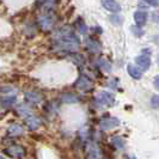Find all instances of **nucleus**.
Returning <instances> with one entry per match:
<instances>
[{"label":"nucleus","instance_id":"nucleus-19","mask_svg":"<svg viewBox=\"0 0 159 159\" xmlns=\"http://www.w3.org/2000/svg\"><path fill=\"white\" fill-rule=\"evenodd\" d=\"M101 67L103 68L104 71H107V72H110V64L108 62V61H101Z\"/></svg>","mask_w":159,"mask_h":159},{"label":"nucleus","instance_id":"nucleus-8","mask_svg":"<svg viewBox=\"0 0 159 159\" xmlns=\"http://www.w3.org/2000/svg\"><path fill=\"white\" fill-rule=\"evenodd\" d=\"M40 24L42 26L43 30H49L53 28V24H54V19L52 15H43L40 19Z\"/></svg>","mask_w":159,"mask_h":159},{"label":"nucleus","instance_id":"nucleus-4","mask_svg":"<svg viewBox=\"0 0 159 159\" xmlns=\"http://www.w3.org/2000/svg\"><path fill=\"white\" fill-rule=\"evenodd\" d=\"M6 153L12 158H23L25 154V150L20 145H12L6 150Z\"/></svg>","mask_w":159,"mask_h":159},{"label":"nucleus","instance_id":"nucleus-14","mask_svg":"<svg viewBox=\"0 0 159 159\" xmlns=\"http://www.w3.org/2000/svg\"><path fill=\"white\" fill-rule=\"evenodd\" d=\"M17 111H18V114H19V115H20L23 119L28 117V116H30V115L32 114L31 109H30L28 105H25V104H20V105H18Z\"/></svg>","mask_w":159,"mask_h":159},{"label":"nucleus","instance_id":"nucleus-12","mask_svg":"<svg viewBox=\"0 0 159 159\" xmlns=\"http://www.w3.org/2000/svg\"><path fill=\"white\" fill-rule=\"evenodd\" d=\"M127 71H128V73H129V75H130L132 78H134V79H141V77H143L141 71H140L138 67L133 66V65H128Z\"/></svg>","mask_w":159,"mask_h":159},{"label":"nucleus","instance_id":"nucleus-11","mask_svg":"<svg viewBox=\"0 0 159 159\" xmlns=\"http://www.w3.org/2000/svg\"><path fill=\"white\" fill-rule=\"evenodd\" d=\"M119 120L117 119H105V120H102V122H101V127L103 128V129H111V128L116 127V126H119Z\"/></svg>","mask_w":159,"mask_h":159},{"label":"nucleus","instance_id":"nucleus-2","mask_svg":"<svg viewBox=\"0 0 159 159\" xmlns=\"http://www.w3.org/2000/svg\"><path fill=\"white\" fill-rule=\"evenodd\" d=\"M96 101L102 105H107V107H110L115 102V97L110 92H107V91H102V92H98L96 96Z\"/></svg>","mask_w":159,"mask_h":159},{"label":"nucleus","instance_id":"nucleus-26","mask_svg":"<svg viewBox=\"0 0 159 159\" xmlns=\"http://www.w3.org/2000/svg\"><path fill=\"white\" fill-rule=\"evenodd\" d=\"M158 62H159V57H158Z\"/></svg>","mask_w":159,"mask_h":159},{"label":"nucleus","instance_id":"nucleus-21","mask_svg":"<svg viewBox=\"0 0 159 159\" xmlns=\"http://www.w3.org/2000/svg\"><path fill=\"white\" fill-rule=\"evenodd\" d=\"M15 101H16L15 97H10V98H7V99L4 101V105H11V104H13Z\"/></svg>","mask_w":159,"mask_h":159},{"label":"nucleus","instance_id":"nucleus-3","mask_svg":"<svg viewBox=\"0 0 159 159\" xmlns=\"http://www.w3.org/2000/svg\"><path fill=\"white\" fill-rule=\"evenodd\" d=\"M75 88L79 89L80 91H89L92 88V81L89 79L86 75H80L75 81Z\"/></svg>","mask_w":159,"mask_h":159},{"label":"nucleus","instance_id":"nucleus-15","mask_svg":"<svg viewBox=\"0 0 159 159\" xmlns=\"http://www.w3.org/2000/svg\"><path fill=\"white\" fill-rule=\"evenodd\" d=\"M111 143L116 147V148H119V150H122V148L125 147V140H123V139H121L120 136H115V138H112Z\"/></svg>","mask_w":159,"mask_h":159},{"label":"nucleus","instance_id":"nucleus-5","mask_svg":"<svg viewBox=\"0 0 159 159\" xmlns=\"http://www.w3.org/2000/svg\"><path fill=\"white\" fill-rule=\"evenodd\" d=\"M101 2L103 5V7L110 12H120L121 11V6L116 0H101Z\"/></svg>","mask_w":159,"mask_h":159},{"label":"nucleus","instance_id":"nucleus-20","mask_svg":"<svg viewBox=\"0 0 159 159\" xmlns=\"http://www.w3.org/2000/svg\"><path fill=\"white\" fill-rule=\"evenodd\" d=\"M132 30H133V32H134V34H135L136 36H143V30H140V26H138V29H136L135 26H133V28H132Z\"/></svg>","mask_w":159,"mask_h":159},{"label":"nucleus","instance_id":"nucleus-1","mask_svg":"<svg viewBox=\"0 0 159 159\" xmlns=\"http://www.w3.org/2000/svg\"><path fill=\"white\" fill-rule=\"evenodd\" d=\"M57 44L65 50H77L79 48V39L70 28H62L57 35Z\"/></svg>","mask_w":159,"mask_h":159},{"label":"nucleus","instance_id":"nucleus-16","mask_svg":"<svg viewBox=\"0 0 159 159\" xmlns=\"http://www.w3.org/2000/svg\"><path fill=\"white\" fill-rule=\"evenodd\" d=\"M62 99H64V102H66V103H75V102H78V97L72 95V93L65 95L64 97H62Z\"/></svg>","mask_w":159,"mask_h":159},{"label":"nucleus","instance_id":"nucleus-9","mask_svg":"<svg viewBox=\"0 0 159 159\" xmlns=\"http://www.w3.org/2000/svg\"><path fill=\"white\" fill-rule=\"evenodd\" d=\"M25 99L32 104H39L42 102V95L36 91H29L25 93Z\"/></svg>","mask_w":159,"mask_h":159},{"label":"nucleus","instance_id":"nucleus-24","mask_svg":"<svg viewBox=\"0 0 159 159\" xmlns=\"http://www.w3.org/2000/svg\"><path fill=\"white\" fill-rule=\"evenodd\" d=\"M125 159H136V158H134V157H126Z\"/></svg>","mask_w":159,"mask_h":159},{"label":"nucleus","instance_id":"nucleus-22","mask_svg":"<svg viewBox=\"0 0 159 159\" xmlns=\"http://www.w3.org/2000/svg\"><path fill=\"white\" fill-rule=\"evenodd\" d=\"M153 85H154V88L157 89V90H159V75H156V77H154Z\"/></svg>","mask_w":159,"mask_h":159},{"label":"nucleus","instance_id":"nucleus-13","mask_svg":"<svg viewBox=\"0 0 159 159\" xmlns=\"http://www.w3.org/2000/svg\"><path fill=\"white\" fill-rule=\"evenodd\" d=\"M7 133L8 135L11 136H19L23 134V128H22V126H19V125H12V126L8 127Z\"/></svg>","mask_w":159,"mask_h":159},{"label":"nucleus","instance_id":"nucleus-10","mask_svg":"<svg viewBox=\"0 0 159 159\" xmlns=\"http://www.w3.org/2000/svg\"><path fill=\"white\" fill-rule=\"evenodd\" d=\"M134 20L138 26H143L147 22V13L145 11H136L134 13Z\"/></svg>","mask_w":159,"mask_h":159},{"label":"nucleus","instance_id":"nucleus-23","mask_svg":"<svg viewBox=\"0 0 159 159\" xmlns=\"http://www.w3.org/2000/svg\"><path fill=\"white\" fill-rule=\"evenodd\" d=\"M146 1H147V4L151 5V6H157V5H158L157 0H146Z\"/></svg>","mask_w":159,"mask_h":159},{"label":"nucleus","instance_id":"nucleus-18","mask_svg":"<svg viewBox=\"0 0 159 159\" xmlns=\"http://www.w3.org/2000/svg\"><path fill=\"white\" fill-rule=\"evenodd\" d=\"M151 105L156 109H159V96H153L151 99Z\"/></svg>","mask_w":159,"mask_h":159},{"label":"nucleus","instance_id":"nucleus-7","mask_svg":"<svg viewBox=\"0 0 159 159\" xmlns=\"http://www.w3.org/2000/svg\"><path fill=\"white\" fill-rule=\"evenodd\" d=\"M25 123H26V126L30 128L31 130H35V129H37V128L41 126V120L36 116V115H34L31 114L30 116H28V117H25Z\"/></svg>","mask_w":159,"mask_h":159},{"label":"nucleus","instance_id":"nucleus-25","mask_svg":"<svg viewBox=\"0 0 159 159\" xmlns=\"http://www.w3.org/2000/svg\"><path fill=\"white\" fill-rule=\"evenodd\" d=\"M0 159H5V158H2V157H0Z\"/></svg>","mask_w":159,"mask_h":159},{"label":"nucleus","instance_id":"nucleus-6","mask_svg":"<svg viewBox=\"0 0 159 159\" xmlns=\"http://www.w3.org/2000/svg\"><path fill=\"white\" fill-rule=\"evenodd\" d=\"M135 62L138 64V67H140L141 70H148L151 66V59L147 55H139L135 57Z\"/></svg>","mask_w":159,"mask_h":159},{"label":"nucleus","instance_id":"nucleus-17","mask_svg":"<svg viewBox=\"0 0 159 159\" xmlns=\"http://www.w3.org/2000/svg\"><path fill=\"white\" fill-rule=\"evenodd\" d=\"M88 46L92 52H98L99 50V44L96 41L92 40V39H89L88 40Z\"/></svg>","mask_w":159,"mask_h":159}]
</instances>
